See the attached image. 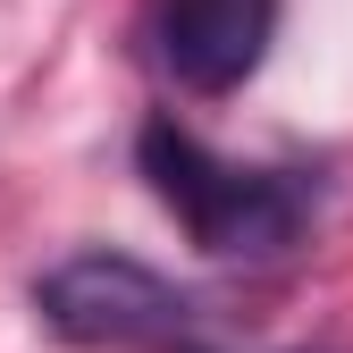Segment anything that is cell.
<instances>
[{"label": "cell", "instance_id": "cell-2", "mask_svg": "<svg viewBox=\"0 0 353 353\" xmlns=\"http://www.w3.org/2000/svg\"><path fill=\"white\" fill-rule=\"evenodd\" d=\"M34 312L68 345H160L194 320V303L126 252H76L34 286Z\"/></svg>", "mask_w": 353, "mask_h": 353}, {"label": "cell", "instance_id": "cell-3", "mask_svg": "<svg viewBox=\"0 0 353 353\" xmlns=\"http://www.w3.org/2000/svg\"><path fill=\"white\" fill-rule=\"evenodd\" d=\"M278 34V0H152V51L185 93H236Z\"/></svg>", "mask_w": 353, "mask_h": 353}, {"label": "cell", "instance_id": "cell-1", "mask_svg": "<svg viewBox=\"0 0 353 353\" xmlns=\"http://www.w3.org/2000/svg\"><path fill=\"white\" fill-rule=\"evenodd\" d=\"M143 185L160 194V210L185 228L202 252L219 261H278L286 244H303V228L320 219V185L303 168H244L219 160L202 135H185L176 118L143 126Z\"/></svg>", "mask_w": 353, "mask_h": 353}]
</instances>
